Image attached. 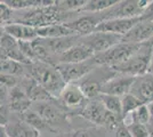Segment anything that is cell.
Segmentation results:
<instances>
[{"instance_id":"obj_36","label":"cell","mask_w":153,"mask_h":137,"mask_svg":"<svg viewBox=\"0 0 153 137\" xmlns=\"http://www.w3.org/2000/svg\"><path fill=\"white\" fill-rule=\"evenodd\" d=\"M147 106H149V110L151 112V116H153V102H151L150 104H147Z\"/></svg>"},{"instance_id":"obj_37","label":"cell","mask_w":153,"mask_h":137,"mask_svg":"<svg viewBox=\"0 0 153 137\" xmlns=\"http://www.w3.org/2000/svg\"><path fill=\"white\" fill-rule=\"evenodd\" d=\"M149 73H151L153 76V61L151 62V65H150V69H149Z\"/></svg>"},{"instance_id":"obj_2","label":"cell","mask_w":153,"mask_h":137,"mask_svg":"<svg viewBox=\"0 0 153 137\" xmlns=\"http://www.w3.org/2000/svg\"><path fill=\"white\" fill-rule=\"evenodd\" d=\"M153 45L151 42L143 44L140 50L133 55L126 63L114 67V70L122 74H128L133 77H138L149 73V69L152 62Z\"/></svg>"},{"instance_id":"obj_15","label":"cell","mask_w":153,"mask_h":137,"mask_svg":"<svg viewBox=\"0 0 153 137\" xmlns=\"http://www.w3.org/2000/svg\"><path fill=\"white\" fill-rule=\"evenodd\" d=\"M106 113H108V111H106L104 104L102 103V101L100 99V97L89 101L87 104L85 105L82 110L83 117L87 118L91 122H95L97 124H104Z\"/></svg>"},{"instance_id":"obj_22","label":"cell","mask_w":153,"mask_h":137,"mask_svg":"<svg viewBox=\"0 0 153 137\" xmlns=\"http://www.w3.org/2000/svg\"><path fill=\"white\" fill-rule=\"evenodd\" d=\"M117 2L118 1L115 0H91V1H87L83 10L88 13L101 14L110 9L111 7H113Z\"/></svg>"},{"instance_id":"obj_17","label":"cell","mask_w":153,"mask_h":137,"mask_svg":"<svg viewBox=\"0 0 153 137\" xmlns=\"http://www.w3.org/2000/svg\"><path fill=\"white\" fill-rule=\"evenodd\" d=\"M85 95L79 85L76 84H68L64 90L61 94V99L63 103L70 107L80 106L85 102Z\"/></svg>"},{"instance_id":"obj_39","label":"cell","mask_w":153,"mask_h":137,"mask_svg":"<svg viewBox=\"0 0 153 137\" xmlns=\"http://www.w3.org/2000/svg\"><path fill=\"white\" fill-rule=\"evenodd\" d=\"M152 61H153V54H152Z\"/></svg>"},{"instance_id":"obj_16","label":"cell","mask_w":153,"mask_h":137,"mask_svg":"<svg viewBox=\"0 0 153 137\" xmlns=\"http://www.w3.org/2000/svg\"><path fill=\"white\" fill-rule=\"evenodd\" d=\"M100 23H101V20L98 17L82 16V17H79L78 20L73 21L71 23H68V24L76 32V34L78 37L79 36L87 37V36H89V34L95 32Z\"/></svg>"},{"instance_id":"obj_33","label":"cell","mask_w":153,"mask_h":137,"mask_svg":"<svg viewBox=\"0 0 153 137\" xmlns=\"http://www.w3.org/2000/svg\"><path fill=\"white\" fill-rule=\"evenodd\" d=\"M115 137H131V135L127 127L125 124H121L115 131Z\"/></svg>"},{"instance_id":"obj_30","label":"cell","mask_w":153,"mask_h":137,"mask_svg":"<svg viewBox=\"0 0 153 137\" xmlns=\"http://www.w3.org/2000/svg\"><path fill=\"white\" fill-rule=\"evenodd\" d=\"M58 4L61 5H57V1H56V6L61 9V10H78V9H83L87 1L85 0H68V1H58Z\"/></svg>"},{"instance_id":"obj_31","label":"cell","mask_w":153,"mask_h":137,"mask_svg":"<svg viewBox=\"0 0 153 137\" xmlns=\"http://www.w3.org/2000/svg\"><path fill=\"white\" fill-rule=\"evenodd\" d=\"M128 129H129L131 137H151L150 130H149L146 124H134L133 126L128 127Z\"/></svg>"},{"instance_id":"obj_14","label":"cell","mask_w":153,"mask_h":137,"mask_svg":"<svg viewBox=\"0 0 153 137\" xmlns=\"http://www.w3.org/2000/svg\"><path fill=\"white\" fill-rule=\"evenodd\" d=\"M37 31H38V37L40 39H57V38L76 36V32L71 29L68 23H59V24L42 26V27H38Z\"/></svg>"},{"instance_id":"obj_34","label":"cell","mask_w":153,"mask_h":137,"mask_svg":"<svg viewBox=\"0 0 153 137\" xmlns=\"http://www.w3.org/2000/svg\"><path fill=\"white\" fill-rule=\"evenodd\" d=\"M143 21H149V22H153V1L151 2L150 7L146 9V12L142 16Z\"/></svg>"},{"instance_id":"obj_19","label":"cell","mask_w":153,"mask_h":137,"mask_svg":"<svg viewBox=\"0 0 153 137\" xmlns=\"http://www.w3.org/2000/svg\"><path fill=\"white\" fill-rule=\"evenodd\" d=\"M30 103H31V99L24 91L19 90L17 88H14L10 91V109L12 110L24 113L29 110Z\"/></svg>"},{"instance_id":"obj_3","label":"cell","mask_w":153,"mask_h":137,"mask_svg":"<svg viewBox=\"0 0 153 137\" xmlns=\"http://www.w3.org/2000/svg\"><path fill=\"white\" fill-rule=\"evenodd\" d=\"M142 45H133L127 42H120L114 47L110 48L108 50L101 54H97L94 57L96 64L106 65L111 69H114L126 63L133 55L140 50Z\"/></svg>"},{"instance_id":"obj_12","label":"cell","mask_w":153,"mask_h":137,"mask_svg":"<svg viewBox=\"0 0 153 137\" xmlns=\"http://www.w3.org/2000/svg\"><path fill=\"white\" fill-rule=\"evenodd\" d=\"M4 33H7L8 36L13 37L17 41H24V42H32L34 40L39 39L38 31L36 27L22 23H16L13 22L12 24L2 26Z\"/></svg>"},{"instance_id":"obj_32","label":"cell","mask_w":153,"mask_h":137,"mask_svg":"<svg viewBox=\"0 0 153 137\" xmlns=\"http://www.w3.org/2000/svg\"><path fill=\"white\" fill-rule=\"evenodd\" d=\"M0 9H1V24H2V26L12 24L13 23L12 22V19H13V9L9 8L2 1H1V5H0Z\"/></svg>"},{"instance_id":"obj_18","label":"cell","mask_w":153,"mask_h":137,"mask_svg":"<svg viewBox=\"0 0 153 137\" xmlns=\"http://www.w3.org/2000/svg\"><path fill=\"white\" fill-rule=\"evenodd\" d=\"M76 36L74 37H65V38H57V39H42L49 53H55L62 55L63 53L68 52L70 48L76 46Z\"/></svg>"},{"instance_id":"obj_6","label":"cell","mask_w":153,"mask_h":137,"mask_svg":"<svg viewBox=\"0 0 153 137\" xmlns=\"http://www.w3.org/2000/svg\"><path fill=\"white\" fill-rule=\"evenodd\" d=\"M136 77L122 74L115 76L113 78H110L105 82L102 84V90L101 94H108L112 96L122 97L130 93V88L133 86V82Z\"/></svg>"},{"instance_id":"obj_10","label":"cell","mask_w":153,"mask_h":137,"mask_svg":"<svg viewBox=\"0 0 153 137\" xmlns=\"http://www.w3.org/2000/svg\"><path fill=\"white\" fill-rule=\"evenodd\" d=\"M153 39V22L140 21L136 26L133 27L130 32L122 38V42L143 45L147 44Z\"/></svg>"},{"instance_id":"obj_5","label":"cell","mask_w":153,"mask_h":137,"mask_svg":"<svg viewBox=\"0 0 153 137\" xmlns=\"http://www.w3.org/2000/svg\"><path fill=\"white\" fill-rule=\"evenodd\" d=\"M120 42H122V37L120 36L108 32H100V31H95L87 37H83L81 41V44L91 49L95 55L106 52Z\"/></svg>"},{"instance_id":"obj_27","label":"cell","mask_w":153,"mask_h":137,"mask_svg":"<svg viewBox=\"0 0 153 137\" xmlns=\"http://www.w3.org/2000/svg\"><path fill=\"white\" fill-rule=\"evenodd\" d=\"M23 121L26 124H29L30 127H32L33 129H36V130L41 129L45 126L46 122L38 112L32 111V110H27V111L23 113Z\"/></svg>"},{"instance_id":"obj_7","label":"cell","mask_w":153,"mask_h":137,"mask_svg":"<svg viewBox=\"0 0 153 137\" xmlns=\"http://www.w3.org/2000/svg\"><path fill=\"white\" fill-rule=\"evenodd\" d=\"M142 21V17H134V19H113V20L102 21L96 31L100 32H108L113 33L120 37H125L126 34L133 30V27L136 26Z\"/></svg>"},{"instance_id":"obj_25","label":"cell","mask_w":153,"mask_h":137,"mask_svg":"<svg viewBox=\"0 0 153 137\" xmlns=\"http://www.w3.org/2000/svg\"><path fill=\"white\" fill-rule=\"evenodd\" d=\"M21 72H22V63L6 57H1V76L13 77Z\"/></svg>"},{"instance_id":"obj_38","label":"cell","mask_w":153,"mask_h":137,"mask_svg":"<svg viewBox=\"0 0 153 137\" xmlns=\"http://www.w3.org/2000/svg\"><path fill=\"white\" fill-rule=\"evenodd\" d=\"M150 42H151V44H152V45H153V39L151 40V41H150Z\"/></svg>"},{"instance_id":"obj_8","label":"cell","mask_w":153,"mask_h":137,"mask_svg":"<svg viewBox=\"0 0 153 137\" xmlns=\"http://www.w3.org/2000/svg\"><path fill=\"white\" fill-rule=\"evenodd\" d=\"M56 69L66 84H74V81L83 78L93 70V64L89 61L82 63H57Z\"/></svg>"},{"instance_id":"obj_21","label":"cell","mask_w":153,"mask_h":137,"mask_svg":"<svg viewBox=\"0 0 153 137\" xmlns=\"http://www.w3.org/2000/svg\"><path fill=\"white\" fill-rule=\"evenodd\" d=\"M7 135L8 137H38V130L23 121L12 126L10 129H7Z\"/></svg>"},{"instance_id":"obj_35","label":"cell","mask_w":153,"mask_h":137,"mask_svg":"<svg viewBox=\"0 0 153 137\" xmlns=\"http://www.w3.org/2000/svg\"><path fill=\"white\" fill-rule=\"evenodd\" d=\"M73 137H90L87 131H76Z\"/></svg>"},{"instance_id":"obj_13","label":"cell","mask_w":153,"mask_h":137,"mask_svg":"<svg viewBox=\"0 0 153 137\" xmlns=\"http://www.w3.org/2000/svg\"><path fill=\"white\" fill-rule=\"evenodd\" d=\"M58 56H59L58 63H82L94 59L95 54L87 46L79 42L70 48L68 52L63 53L62 55H58Z\"/></svg>"},{"instance_id":"obj_9","label":"cell","mask_w":153,"mask_h":137,"mask_svg":"<svg viewBox=\"0 0 153 137\" xmlns=\"http://www.w3.org/2000/svg\"><path fill=\"white\" fill-rule=\"evenodd\" d=\"M130 94L137 97L143 104H150L153 102V76L146 73L136 77L130 88Z\"/></svg>"},{"instance_id":"obj_24","label":"cell","mask_w":153,"mask_h":137,"mask_svg":"<svg viewBox=\"0 0 153 137\" xmlns=\"http://www.w3.org/2000/svg\"><path fill=\"white\" fill-rule=\"evenodd\" d=\"M27 96L30 97L31 101H40V102H46V101H49L51 98V94L46 90L42 86L39 85L36 80L33 81L31 87L29 88Z\"/></svg>"},{"instance_id":"obj_4","label":"cell","mask_w":153,"mask_h":137,"mask_svg":"<svg viewBox=\"0 0 153 137\" xmlns=\"http://www.w3.org/2000/svg\"><path fill=\"white\" fill-rule=\"evenodd\" d=\"M152 1L145 0H127L118 1L113 7L101 13V22L113 19H134L142 17Z\"/></svg>"},{"instance_id":"obj_1","label":"cell","mask_w":153,"mask_h":137,"mask_svg":"<svg viewBox=\"0 0 153 137\" xmlns=\"http://www.w3.org/2000/svg\"><path fill=\"white\" fill-rule=\"evenodd\" d=\"M32 77L51 94V97H61L62 91L68 85L56 66H51L45 62H36L32 65Z\"/></svg>"},{"instance_id":"obj_23","label":"cell","mask_w":153,"mask_h":137,"mask_svg":"<svg viewBox=\"0 0 153 137\" xmlns=\"http://www.w3.org/2000/svg\"><path fill=\"white\" fill-rule=\"evenodd\" d=\"M79 86H80V88H81V90H82L83 95H85L86 98L95 99L96 97H100V95H101L102 85H100L97 81L85 80Z\"/></svg>"},{"instance_id":"obj_28","label":"cell","mask_w":153,"mask_h":137,"mask_svg":"<svg viewBox=\"0 0 153 137\" xmlns=\"http://www.w3.org/2000/svg\"><path fill=\"white\" fill-rule=\"evenodd\" d=\"M134 114V119L136 124H147L151 120V112L149 110V106L146 104H143L140 106L136 111L133 112Z\"/></svg>"},{"instance_id":"obj_26","label":"cell","mask_w":153,"mask_h":137,"mask_svg":"<svg viewBox=\"0 0 153 137\" xmlns=\"http://www.w3.org/2000/svg\"><path fill=\"white\" fill-rule=\"evenodd\" d=\"M121 105H122V117L126 116L128 113L136 111L140 106L143 105V103L140 102L137 97H135L133 94H127L125 96L121 97Z\"/></svg>"},{"instance_id":"obj_29","label":"cell","mask_w":153,"mask_h":137,"mask_svg":"<svg viewBox=\"0 0 153 137\" xmlns=\"http://www.w3.org/2000/svg\"><path fill=\"white\" fill-rule=\"evenodd\" d=\"M39 114L42 117L45 121H49V122H54V121H58L61 118V113L56 110L55 107H53L51 105H45L41 107V110L39 112Z\"/></svg>"},{"instance_id":"obj_20","label":"cell","mask_w":153,"mask_h":137,"mask_svg":"<svg viewBox=\"0 0 153 137\" xmlns=\"http://www.w3.org/2000/svg\"><path fill=\"white\" fill-rule=\"evenodd\" d=\"M100 99L102 101L106 111L113 113L118 117L122 118V105H121V97L112 96L108 94H101Z\"/></svg>"},{"instance_id":"obj_11","label":"cell","mask_w":153,"mask_h":137,"mask_svg":"<svg viewBox=\"0 0 153 137\" xmlns=\"http://www.w3.org/2000/svg\"><path fill=\"white\" fill-rule=\"evenodd\" d=\"M1 57L13 59L22 64H30L31 62L26 59L21 50L19 42L7 33L1 34Z\"/></svg>"}]
</instances>
